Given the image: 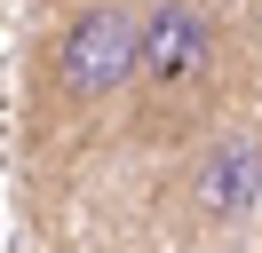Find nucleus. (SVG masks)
Returning <instances> with one entry per match:
<instances>
[{
	"label": "nucleus",
	"mask_w": 262,
	"mask_h": 253,
	"mask_svg": "<svg viewBox=\"0 0 262 253\" xmlns=\"http://www.w3.org/2000/svg\"><path fill=\"white\" fill-rule=\"evenodd\" d=\"M230 79V32L207 0H151L143 8V71H135V127H191L214 111Z\"/></svg>",
	"instance_id": "1"
},
{
	"label": "nucleus",
	"mask_w": 262,
	"mask_h": 253,
	"mask_svg": "<svg viewBox=\"0 0 262 253\" xmlns=\"http://www.w3.org/2000/svg\"><path fill=\"white\" fill-rule=\"evenodd\" d=\"M135 71H143V8L88 0V8L64 16V32L48 47V79L72 111H103L112 95L135 87Z\"/></svg>",
	"instance_id": "2"
},
{
	"label": "nucleus",
	"mask_w": 262,
	"mask_h": 253,
	"mask_svg": "<svg viewBox=\"0 0 262 253\" xmlns=\"http://www.w3.org/2000/svg\"><path fill=\"white\" fill-rule=\"evenodd\" d=\"M183 214L199 230H238L262 214V135L254 127H214L183 166Z\"/></svg>",
	"instance_id": "3"
},
{
	"label": "nucleus",
	"mask_w": 262,
	"mask_h": 253,
	"mask_svg": "<svg viewBox=\"0 0 262 253\" xmlns=\"http://www.w3.org/2000/svg\"><path fill=\"white\" fill-rule=\"evenodd\" d=\"M207 8H214V0H207Z\"/></svg>",
	"instance_id": "4"
}]
</instances>
